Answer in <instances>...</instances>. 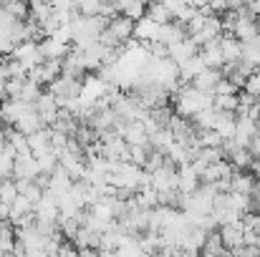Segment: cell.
I'll return each mask as SVG.
<instances>
[{
  "label": "cell",
  "instance_id": "ba28073f",
  "mask_svg": "<svg viewBox=\"0 0 260 257\" xmlns=\"http://www.w3.org/2000/svg\"><path fill=\"white\" fill-rule=\"evenodd\" d=\"M220 240L225 245V250H235V247H243V232H245V222L243 219H235V222H228L222 225L220 230Z\"/></svg>",
  "mask_w": 260,
  "mask_h": 257
},
{
  "label": "cell",
  "instance_id": "277c9868",
  "mask_svg": "<svg viewBox=\"0 0 260 257\" xmlns=\"http://www.w3.org/2000/svg\"><path fill=\"white\" fill-rule=\"evenodd\" d=\"M149 187L162 194V192H174L177 189V169L172 162H165L162 167L149 171Z\"/></svg>",
  "mask_w": 260,
  "mask_h": 257
},
{
  "label": "cell",
  "instance_id": "4fadbf2b",
  "mask_svg": "<svg viewBox=\"0 0 260 257\" xmlns=\"http://www.w3.org/2000/svg\"><path fill=\"white\" fill-rule=\"evenodd\" d=\"M220 79H222L220 68H205V71L192 81V86H194V88H200V91H202V93H207V96H215V86L220 84Z\"/></svg>",
  "mask_w": 260,
  "mask_h": 257
},
{
  "label": "cell",
  "instance_id": "6da1fadb",
  "mask_svg": "<svg viewBox=\"0 0 260 257\" xmlns=\"http://www.w3.org/2000/svg\"><path fill=\"white\" fill-rule=\"evenodd\" d=\"M210 106H212V96L202 93L200 88H194L192 84H184L174 91V114L177 116L194 119L200 111H205Z\"/></svg>",
  "mask_w": 260,
  "mask_h": 257
},
{
  "label": "cell",
  "instance_id": "30bf717a",
  "mask_svg": "<svg viewBox=\"0 0 260 257\" xmlns=\"http://www.w3.org/2000/svg\"><path fill=\"white\" fill-rule=\"evenodd\" d=\"M197 46H194V41L192 38H182V41H177L172 46H167V58H172L174 63L179 66V63H184L187 58H192V56H197Z\"/></svg>",
  "mask_w": 260,
  "mask_h": 257
},
{
  "label": "cell",
  "instance_id": "8fae6325",
  "mask_svg": "<svg viewBox=\"0 0 260 257\" xmlns=\"http://www.w3.org/2000/svg\"><path fill=\"white\" fill-rule=\"evenodd\" d=\"M200 58L205 61V66L207 68H222L225 66V61H222V53H220V38H215V41H210V43H205V46H200Z\"/></svg>",
  "mask_w": 260,
  "mask_h": 257
},
{
  "label": "cell",
  "instance_id": "8992f818",
  "mask_svg": "<svg viewBox=\"0 0 260 257\" xmlns=\"http://www.w3.org/2000/svg\"><path fill=\"white\" fill-rule=\"evenodd\" d=\"M30 108H33V103H25V101H20V98H8V101L0 103V119H3V124L15 126Z\"/></svg>",
  "mask_w": 260,
  "mask_h": 257
},
{
  "label": "cell",
  "instance_id": "7a4b0ae2",
  "mask_svg": "<svg viewBox=\"0 0 260 257\" xmlns=\"http://www.w3.org/2000/svg\"><path fill=\"white\" fill-rule=\"evenodd\" d=\"M10 58H13V61H18V66L25 71V76H28L36 66H41V63H43L41 48H38V43H33V41H23V43H18V46L13 48Z\"/></svg>",
  "mask_w": 260,
  "mask_h": 257
},
{
  "label": "cell",
  "instance_id": "52a82bcc",
  "mask_svg": "<svg viewBox=\"0 0 260 257\" xmlns=\"http://www.w3.org/2000/svg\"><path fill=\"white\" fill-rule=\"evenodd\" d=\"M13 176L15 179H38L41 176V167H38V159L25 152V154H18L13 159Z\"/></svg>",
  "mask_w": 260,
  "mask_h": 257
},
{
  "label": "cell",
  "instance_id": "5bb4252c",
  "mask_svg": "<svg viewBox=\"0 0 260 257\" xmlns=\"http://www.w3.org/2000/svg\"><path fill=\"white\" fill-rule=\"evenodd\" d=\"M240 51H243V43L233 35H220V53H222V61L225 63H238L240 61Z\"/></svg>",
  "mask_w": 260,
  "mask_h": 257
},
{
  "label": "cell",
  "instance_id": "9c48e42d",
  "mask_svg": "<svg viewBox=\"0 0 260 257\" xmlns=\"http://www.w3.org/2000/svg\"><path fill=\"white\" fill-rule=\"evenodd\" d=\"M200 184H202V179H200L197 171L192 169V164H182L177 169V192L179 194H192Z\"/></svg>",
  "mask_w": 260,
  "mask_h": 257
},
{
  "label": "cell",
  "instance_id": "2e32d148",
  "mask_svg": "<svg viewBox=\"0 0 260 257\" xmlns=\"http://www.w3.org/2000/svg\"><path fill=\"white\" fill-rule=\"evenodd\" d=\"M240 61L248 66V68H260V35L253 41H245L243 43V51H240Z\"/></svg>",
  "mask_w": 260,
  "mask_h": 257
},
{
  "label": "cell",
  "instance_id": "7c38bea8",
  "mask_svg": "<svg viewBox=\"0 0 260 257\" xmlns=\"http://www.w3.org/2000/svg\"><path fill=\"white\" fill-rule=\"evenodd\" d=\"M177 68H179V81H182V84H192V81H194V79L207 68V66H205V61H202V58H200V53H197V56L187 58L184 63H179Z\"/></svg>",
  "mask_w": 260,
  "mask_h": 257
},
{
  "label": "cell",
  "instance_id": "d4e9b609",
  "mask_svg": "<svg viewBox=\"0 0 260 257\" xmlns=\"http://www.w3.org/2000/svg\"><path fill=\"white\" fill-rule=\"evenodd\" d=\"M255 131H258V136H260V119L255 121Z\"/></svg>",
  "mask_w": 260,
  "mask_h": 257
},
{
  "label": "cell",
  "instance_id": "e0dca14e",
  "mask_svg": "<svg viewBox=\"0 0 260 257\" xmlns=\"http://www.w3.org/2000/svg\"><path fill=\"white\" fill-rule=\"evenodd\" d=\"M212 108L215 111H225V114H235L238 111V93H217V96H212Z\"/></svg>",
  "mask_w": 260,
  "mask_h": 257
},
{
  "label": "cell",
  "instance_id": "ffe728a7",
  "mask_svg": "<svg viewBox=\"0 0 260 257\" xmlns=\"http://www.w3.org/2000/svg\"><path fill=\"white\" fill-rule=\"evenodd\" d=\"M217 93H238V86L222 76V79H220V84L215 86V96H217Z\"/></svg>",
  "mask_w": 260,
  "mask_h": 257
},
{
  "label": "cell",
  "instance_id": "cb8c5ba5",
  "mask_svg": "<svg viewBox=\"0 0 260 257\" xmlns=\"http://www.w3.org/2000/svg\"><path fill=\"white\" fill-rule=\"evenodd\" d=\"M248 3H250V0H230V8H233V5L240 8V5H248Z\"/></svg>",
  "mask_w": 260,
  "mask_h": 257
},
{
  "label": "cell",
  "instance_id": "9a60e30c",
  "mask_svg": "<svg viewBox=\"0 0 260 257\" xmlns=\"http://www.w3.org/2000/svg\"><path fill=\"white\" fill-rule=\"evenodd\" d=\"M212 131H215L222 141L233 139V134H235V114L217 111V114H215V126H212Z\"/></svg>",
  "mask_w": 260,
  "mask_h": 257
},
{
  "label": "cell",
  "instance_id": "3957f363",
  "mask_svg": "<svg viewBox=\"0 0 260 257\" xmlns=\"http://www.w3.org/2000/svg\"><path fill=\"white\" fill-rule=\"evenodd\" d=\"M235 10H238V15H235V23H233L230 35H233V38H238L240 43L258 38L260 35V23L258 20H255L253 15H248V13H245V8H235Z\"/></svg>",
  "mask_w": 260,
  "mask_h": 257
},
{
  "label": "cell",
  "instance_id": "484cf974",
  "mask_svg": "<svg viewBox=\"0 0 260 257\" xmlns=\"http://www.w3.org/2000/svg\"><path fill=\"white\" fill-rule=\"evenodd\" d=\"M152 3H165V0H152Z\"/></svg>",
  "mask_w": 260,
  "mask_h": 257
},
{
  "label": "cell",
  "instance_id": "44dd1931",
  "mask_svg": "<svg viewBox=\"0 0 260 257\" xmlns=\"http://www.w3.org/2000/svg\"><path fill=\"white\" fill-rule=\"evenodd\" d=\"M248 152L253 154V159H260V136L258 134H255V136H253V141L248 144Z\"/></svg>",
  "mask_w": 260,
  "mask_h": 257
},
{
  "label": "cell",
  "instance_id": "5b68a950",
  "mask_svg": "<svg viewBox=\"0 0 260 257\" xmlns=\"http://www.w3.org/2000/svg\"><path fill=\"white\" fill-rule=\"evenodd\" d=\"M159 33H162V25L157 20H152L149 15H142L139 20H134V38L144 46L149 43H159Z\"/></svg>",
  "mask_w": 260,
  "mask_h": 257
},
{
  "label": "cell",
  "instance_id": "d6986e66",
  "mask_svg": "<svg viewBox=\"0 0 260 257\" xmlns=\"http://www.w3.org/2000/svg\"><path fill=\"white\" fill-rule=\"evenodd\" d=\"M15 197H18L15 181H13V179H3V181H0V204L10 207V204L15 202Z\"/></svg>",
  "mask_w": 260,
  "mask_h": 257
},
{
  "label": "cell",
  "instance_id": "603a6c76",
  "mask_svg": "<svg viewBox=\"0 0 260 257\" xmlns=\"http://www.w3.org/2000/svg\"><path fill=\"white\" fill-rule=\"evenodd\" d=\"M5 144H8V131H5V129L0 126V152L5 149Z\"/></svg>",
  "mask_w": 260,
  "mask_h": 257
},
{
  "label": "cell",
  "instance_id": "7402d4cb",
  "mask_svg": "<svg viewBox=\"0 0 260 257\" xmlns=\"http://www.w3.org/2000/svg\"><path fill=\"white\" fill-rule=\"evenodd\" d=\"M250 169H253V176L260 181V159H253V164H250Z\"/></svg>",
  "mask_w": 260,
  "mask_h": 257
},
{
  "label": "cell",
  "instance_id": "ac0fdd59",
  "mask_svg": "<svg viewBox=\"0 0 260 257\" xmlns=\"http://www.w3.org/2000/svg\"><path fill=\"white\" fill-rule=\"evenodd\" d=\"M147 15H149L152 20H157L159 25H165V23H172V13L167 10V5H165V3H149V8H147Z\"/></svg>",
  "mask_w": 260,
  "mask_h": 257
}]
</instances>
